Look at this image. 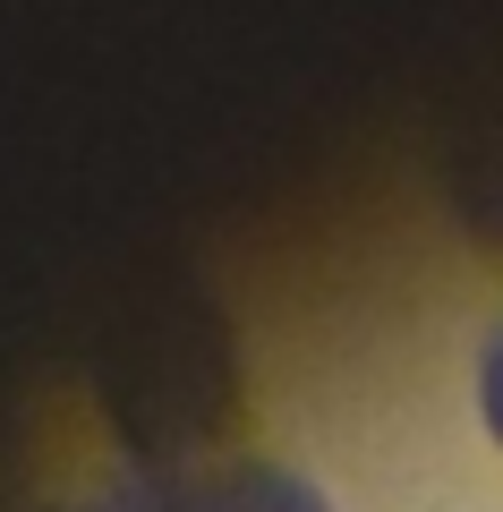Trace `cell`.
<instances>
[{
  "label": "cell",
  "mask_w": 503,
  "mask_h": 512,
  "mask_svg": "<svg viewBox=\"0 0 503 512\" xmlns=\"http://www.w3.org/2000/svg\"><path fill=\"white\" fill-rule=\"evenodd\" d=\"M171 512H333L307 478L273 470V461H231V470H205L171 487Z\"/></svg>",
  "instance_id": "obj_1"
},
{
  "label": "cell",
  "mask_w": 503,
  "mask_h": 512,
  "mask_svg": "<svg viewBox=\"0 0 503 512\" xmlns=\"http://www.w3.org/2000/svg\"><path fill=\"white\" fill-rule=\"evenodd\" d=\"M478 410H486V436L503 444V325H495V342L478 350Z\"/></svg>",
  "instance_id": "obj_2"
},
{
  "label": "cell",
  "mask_w": 503,
  "mask_h": 512,
  "mask_svg": "<svg viewBox=\"0 0 503 512\" xmlns=\"http://www.w3.org/2000/svg\"><path fill=\"white\" fill-rule=\"evenodd\" d=\"M60 512H171V487L137 478V487H111V495H94V504H60Z\"/></svg>",
  "instance_id": "obj_3"
}]
</instances>
